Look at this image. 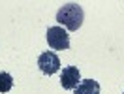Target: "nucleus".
<instances>
[{
    "label": "nucleus",
    "instance_id": "obj_3",
    "mask_svg": "<svg viewBox=\"0 0 124 94\" xmlns=\"http://www.w3.org/2000/svg\"><path fill=\"white\" fill-rule=\"evenodd\" d=\"M38 66L41 73H45V75H53L56 71L60 70V58L54 55L53 51H45V53H41L38 58Z\"/></svg>",
    "mask_w": 124,
    "mask_h": 94
},
{
    "label": "nucleus",
    "instance_id": "obj_6",
    "mask_svg": "<svg viewBox=\"0 0 124 94\" xmlns=\"http://www.w3.org/2000/svg\"><path fill=\"white\" fill-rule=\"evenodd\" d=\"M11 88H13V77L6 71H0V92H9Z\"/></svg>",
    "mask_w": 124,
    "mask_h": 94
},
{
    "label": "nucleus",
    "instance_id": "obj_2",
    "mask_svg": "<svg viewBox=\"0 0 124 94\" xmlns=\"http://www.w3.org/2000/svg\"><path fill=\"white\" fill-rule=\"evenodd\" d=\"M47 43L54 51H66L70 47V36L62 26H51L47 28Z\"/></svg>",
    "mask_w": 124,
    "mask_h": 94
},
{
    "label": "nucleus",
    "instance_id": "obj_5",
    "mask_svg": "<svg viewBox=\"0 0 124 94\" xmlns=\"http://www.w3.org/2000/svg\"><path fill=\"white\" fill-rule=\"evenodd\" d=\"M73 94H100V83L94 79H81Z\"/></svg>",
    "mask_w": 124,
    "mask_h": 94
},
{
    "label": "nucleus",
    "instance_id": "obj_1",
    "mask_svg": "<svg viewBox=\"0 0 124 94\" xmlns=\"http://www.w3.org/2000/svg\"><path fill=\"white\" fill-rule=\"evenodd\" d=\"M56 21H58V26H64L70 32L79 30L83 24V8L75 2L64 4L56 13Z\"/></svg>",
    "mask_w": 124,
    "mask_h": 94
},
{
    "label": "nucleus",
    "instance_id": "obj_4",
    "mask_svg": "<svg viewBox=\"0 0 124 94\" xmlns=\"http://www.w3.org/2000/svg\"><path fill=\"white\" fill-rule=\"evenodd\" d=\"M79 83H81L79 68H77V66H66V68L62 70V75H60L62 88H66V90H75Z\"/></svg>",
    "mask_w": 124,
    "mask_h": 94
}]
</instances>
